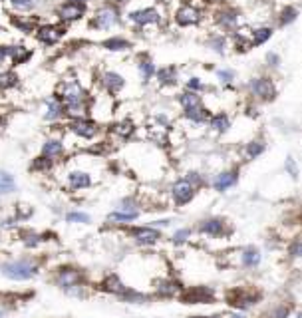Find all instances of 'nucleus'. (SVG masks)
Masks as SVG:
<instances>
[{"mask_svg": "<svg viewBox=\"0 0 302 318\" xmlns=\"http://www.w3.org/2000/svg\"><path fill=\"white\" fill-rule=\"evenodd\" d=\"M2 273L8 279H14V281H28V279H32L38 273V266L30 261H16L10 262V264H4Z\"/></svg>", "mask_w": 302, "mask_h": 318, "instance_id": "f257e3e1", "label": "nucleus"}, {"mask_svg": "<svg viewBox=\"0 0 302 318\" xmlns=\"http://www.w3.org/2000/svg\"><path fill=\"white\" fill-rule=\"evenodd\" d=\"M58 95L62 100H66L68 104H74V102H82L84 100V90L80 88V84L76 80H68V82H62L58 88H56Z\"/></svg>", "mask_w": 302, "mask_h": 318, "instance_id": "f03ea898", "label": "nucleus"}, {"mask_svg": "<svg viewBox=\"0 0 302 318\" xmlns=\"http://www.w3.org/2000/svg\"><path fill=\"white\" fill-rule=\"evenodd\" d=\"M173 197L177 203H189L193 199V185L187 181V179H181L173 185Z\"/></svg>", "mask_w": 302, "mask_h": 318, "instance_id": "7ed1b4c3", "label": "nucleus"}, {"mask_svg": "<svg viewBox=\"0 0 302 318\" xmlns=\"http://www.w3.org/2000/svg\"><path fill=\"white\" fill-rule=\"evenodd\" d=\"M118 20H120L118 10L111 8V6H106V8L98 10V14H96V24H98V28H111Z\"/></svg>", "mask_w": 302, "mask_h": 318, "instance_id": "20e7f679", "label": "nucleus"}, {"mask_svg": "<svg viewBox=\"0 0 302 318\" xmlns=\"http://www.w3.org/2000/svg\"><path fill=\"white\" fill-rule=\"evenodd\" d=\"M70 128H72V131L78 133L80 137H94L96 131H98L96 124H94V121H88L86 117H82V119H72Z\"/></svg>", "mask_w": 302, "mask_h": 318, "instance_id": "39448f33", "label": "nucleus"}, {"mask_svg": "<svg viewBox=\"0 0 302 318\" xmlns=\"http://www.w3.org/2000/svg\"><path fill=\"white\" fill-rule=\"evenodd\" d=\"M250 90L252 94L259 95V97H265V100H270L274 95V86L270 84V80H265V78H259L250 84Z\"/></svg>", "mask_w": 302, "mask_h": 318, "instance_id": "423d86ee", "label": "nucleus"}, {"mask_svg": "<svg viewBox=\"0 0 302 318\" xmlns=\"http://www.w3.org/2000/svg\"><path fill=\"white\" fill-rule=\"evenodd\" d=\"M199 12H197L193 6H181L177 10V22L181 26H191V24H197L199 22Z\"/></svg>", "mask_w": 302, "mask_h": 318, "instance_id": "0eeeda50", "label": "nucleus"}, {"mask_svg": "<svg viewBox=\"0 0 302 318\" xmlns=\"http://www.w3.org/2000/svg\"><path fill=\"white\" fill-rule=\"evenodd\" d=\"M131 20H133L135 24H140V26H145V24L157 22V20H159V14H157V10H153V8H145V10L133 12V14H131Z\"/></svg>", "mask_w": 302, "mask_h": 318, "instance_id": "6e6552de", "label": "nucleus"}, {"mask_svg": "<svg viewBox=\"0 0 302 318\" xmlns=\"http://www.w3.org/2000/svg\"><path fill=\"white\" fill-rule=\"evenodd\" d=\"M133 239H135L137 243L151 244V243H155V241L159 239V233H157L155 229H149V227H142V229H135V231H133Z\"/></svg>", "mask_w": 302, "mask_h": 318, "instance_id": "1a4fd4ad", "label": "nucleus"}, {"mask_svg": "<svg viewBox=\"0 0 302 318\" xmlns=\"http://www.w3.org/2000/svg\"><path fill=\"white\" fill-rule=\"evenodd\" d=\"M82 279V275L78 273V271H74V268H64V271H60V275L56 277V281L58 284H62V286H76L78 282Z\"/></svg>", "mask_w": 302, "mask_h": 318, "instance_id": "9d476101", "label": "nucleus"}, {"mask_svg": "<svg viewBox=\"0 0 302 318\" xmlns=\"http://www.w3.org/2000/svg\"><path fill=\"white\" fill-rule=\"evenodd\" d=\"M58 14H60L62 20H78L84 14V8L78 6V4H70V2H68V4H64V6L58 8Z\"/></svg>", "mask_w": 302, "mask_h": 318, "instance_id": "9b49d317", "label": "nucleus"}, {"mask_svg": "<svg viewBox=\"0 0 302 318\" xmlns=\"http://www.w3.org/2000/svg\"><path fill=\"white\" fill-rule=\"evenodd\" d=\"M102 84L106 86L109 92H120L124 88V78L115 72H106L102 76Z\"/></svg>", "mask_w": 302, "mask_h": 318, "instance_id": "f8f14e48", "label": "nucleus"}, {"mask_svg": "<svg viewBox=\"0 0 302 318\" xmlns=\"http://www.w3.org/2000/svg\"><path fill=\"white\" fill-rule=\"evenodd\" d=\"M211 297H213V292L209 288H193L183 295V300L191 304V302H207V300H211Z\"/></svg>", "mask_w": 302, "mask_h": 318, "instance_id": "ddd939ff", "label": "nucleus"}, {"mask_svg": "<svg viewBox=\"0 0 302 318\" xmlns=\"http://www.w3.org/2000/svg\"><path fill=\"white\" fill-rule=\"evenodd\" d=\"M89 183H91V179H89L88 173H84V171H74L68 177V185L72 189H84L88 187Z\"/></svg>", "mask_w": 302, "mask_h": 318, "instance_id": "4468645a", "label": "nucleus"}, {"mask_svg": "<svg viewBox=\"0 0 302 318\" xmlns=\"http://www.w3.org/2000/svg\"><path fill=\"white\" fill-rule=\"evenodd\" d=\"M62 143L60 141H56V139H50V141H46L44 143V148H42V155L46 157V159H56V157H60L62 155Z\"/></svg>", "mask_w": 302, "mask_h": 318, "instance_id": "2eb2a0df", "label": "nucleus"}, {"mask_svg": "<svg viewBox=\"0 0 302 318\" xmlns=\"http://www.w3.org/2000/svg\"><path fill=\"white\" fill-rule=\"evenodd\" d=\"M38 38H40V42H44V44H54V42L60 38V30H58L56 26H44V28L38 30Z\"/></svg>", "mask_w": 302, "mask_h": 318, "instance_id": "dca6fc26", "label": "nucleus"}, {"mask_svg": "<svg viewBox=\"0 0 302 318\" xmlns=\"http://www.w3.org/2000/svg\"><path fill=\"white\" fill-rule=\"evenodd\" d=\"M235 181H237V173H235V171L221 173V175L215 179V189H217V191H225L227 187H231Z\"/></svg>", "mask_w": 302, "mask_h": 318, "instance_id": "f3484780", "label": "nucleus"}, {"mask_svg": "<svg viewBox=\"0 0 302 318\" xmlns=\"http://www.w3.org/2000/svg\"><path fill=\"white\" fill-rule=\"evenodd\" d=\"M102 286H104V290H107V292H122L124 290V282H122L120 277H115V275L106 277V281L102 282Z\"/></svg>", "mask_w": 302, "mask_h": 318, "instance_id": "a211bd4d", "label": "nucleus"}, {"mask_svg": "<svg viewBox=\"0 0 302 318\" xmlns=\"http://www.w3.org/2000/svg\"><path fill=\"white\" fill-rule=\"evenodd\" d=\"M66 113H68L70 117H74V119H82V117H86V106H84V100H82V102L68 104Z\"/></svg>", "mask_w": 302, "mask_h": 318, "instance_id": "6ab92c4d", "label": "nucleus"}, {"mask_svg": "<svg viewBox=\"0 0 302 318\" xmlns=\"http://www.w3.org/2000/svg\"><path fill=\"white\" fill-rule=\"evenodd\" d=\"M14 189H16V183H14L12 175L6 171H0V193H12Z\"/></svg>", "mask_w": 302, "mask_h": 318, "instance_id": "aec40b11", "label": "nucleus"}, {"mask_svg": "<svg viewBox=\"0 0 302 318\" xmlns=\"http://www.w3.org/2000/svg\"><path fill=\"white\" fill-rule=\"evenodd\" d=\"M8 54H10V58H12V62H14V64H20V62H24L26 58L30 56V54H28V50H24L22 46L8 48Z\"/></svg>", "mask_w": 302, "mask_h": 318, "instance_id": "412c9836", "label": "nucleus"}, {"mask_svg": "<svg viewBox=\"0 0 302 318\" xmlns=\"http://www.w3.org/2000/svg\"><path fill=\"white\" fill-rule=\"evenodd\" d=\"M179 102H181V106H183L185 110H191V108L201 106V102H199V95H195V94H183L181 97H179Z\"/></svg>", "mask_w": 302, "mask_h": 318, "instance_id": "4be33fe9", "label": "nucleus"}, {"mask_svg": "<svg viewBox=\"0 0 302 318\" xmlns=\"http://www.w3.org/2000/svg\"><path fill=\"white\" fill-rule=\"evenodd\" d=\"M62 112H64V108H62V104H60L58 100H48V113H46L48 119L60 117V113Z\"/></svg>", "mask_w": 302, "mask_h": 318, "instance_id": "5701e85b", "label": "nucleus"}, {"mask_svg": "<svg viewBox=\"0 0 302 318\" xmlns=\"http://www.w3.org/2000/svg\"><path fill=\"white\" fill-rule=\"evenodd\" d=\"M201 231L203 233H209V235H219L223 231V223L219 219H211V221H207V223L201 227Z\"/></svg>", "mask_w": 302, "mask_h": 318, "instance_id": "b1692460", "label": "nucleus"}, {"mask_svg": "<svg viewBox=\"0 0 302 318\" xmlns=\"http://www.w3.org/2000/svg\"><path fill=\"white\" fill-rule=\"evenodd\" d=\"M137 217V211H115V213H111L109 215V221H131V219H135Z\"/></svg>", "mask_w": 302, "mask_h": 318, "instance_id": "393cba45", "label": "nucleus"}, {"mask_svg": "<svg viewBox=\"0 0 302 318\" xmlns=\"http://www.w3.org/2000/svg\"><path fill=\"white\" fill-rule=\"evenodd\" d=\"M185 115H187L189 119H193V121H205V119H207V112H205L201 106L191 108V110H185Z\"/></svg>", "mask_w": 302, "mask_h": 318, "instance_id": "a878e982", "label": "nucleus"}, {"mask_svg": "<svg viewBox=\"0 0 302 318\" xmlns=\"http://www.w3.org/2000/svg\"><path fill=\"white\" fill-rule=\"evenodd\" d=\"M211 128L215 131H227L229 130V117L227 115H215L211 121Z\"/></svg>", "mask_w": 302, "mask_h": 318, "instance_id": "bb28decb", "label": "nucleus"}, {"mask_svg": "<svg viewBox=\"0 0 302 318\" xmlns=\"http://www.w3.org/2000/svg\"><path fill=\"white\" fill-rule=\"evenodd\" d=\"M261 261V255H259V251L257 249H249V251H245V255H243V262L247 264V266H254V264H259Z\"/></svg>", "mask_w": 302, "mask_h": 318, "instance_id": "cd10ccee", "label": "nucleus"}, {"mask_svg": "<svg viewBox=\"0 0 302 318\" xmlns=\"http://www.w3.org/2000/svg\"><path fill=\"white\" fill-rule=\"evenodd\" d=\"M113 131H115L120 137H129V135L133 133V126H131V121H120V124H115Z\"/></svg>", "mask_w": 302, "mask_h": 318, "instance_id": "c85d7f7f", "label": "nucleus"}, {"mask_svg": "<svg viewBox=\"0 0 302 318\" xmlns=\"http://www.w3.org/2000/svg\"><path fill=\"white\" fill-rule=\"evenodd\" d=\"M104 48H107V50H125V48H129V44L125 40H120V38H111V40L104 42Z\"/></svg>", "mask_w": 302, "mask_h": 318, "instance_id": "c756f323", "label": "nucleus"}, {"mask_svg": "<svg viewBox=\"0 0 302 318\" xmlns=\"http://www.w3.org/2000/svg\"><path fill=\"white\" fill-rule=\"evenodd\" d=\"M272 34V30L270 28H259L257 32H254V36H252V44H263L265 40H268Z\"/></svg>", "mask_w": 302, "mask_h": 318, "instance_id": "7c9ffc66", "label": "nucleus"}, {"mask_svg": "<svg viewBox=\"0 0 302 318\" xmlns=\"http://www.w3.org/2000/svg\"><path fill=\"white\" fill-rule=\"evenodd\" d=\"M161 84H175V70L173 68H165L159 72Z\"/></svg>", "mask_w": 302, "mask_h": 318, "instance_id": "2f4dec72", "label": "nucleus"}, {"mask_svg": "<svg viewBox=\"0 0 302 318\" xmlns=\"http://www.w3.org/2000/svg\"><path fill=\"white\" fill-rule=\"evenodd\" d=\"M16 84V76L12 72H4L0 74V88H12Z\"/></svg>", "mask_w": 302, "mask_h": 318, "instance_id": "473e14b6", "label": "nucleus"}, {"mask_svg": "<svg viewBox=\"0 0 302 318\" xmlns=\"http://www.w3.org/2000/svg\"><path fill=\"white\" fill-rule=\"evenodd\" d=\"M263 150H265V145L261 141H252L249 148H247V155L249 157H257L259 153H263Z\"/></svg>", "mask_w": 302, "mask_h": 318, "instance_id": "72a5a7b5", "label": "nucleus"}, {"mask_svg": "<svg viewBox=\"0 0 302 318\" xmlns=\"http://www.w3.org/2000/svg\"><path fill=\"white\" fill-rule=\"evenodd\" d=\"M159 292L161 295L171 297V295H175V292H177V284H173V282H163V284L159 286Z\"/></svg>", "mask_w": 302, "mask_h": 318, "instance_id": "f704fd0d", "label": "nucleus"}, {"mask_svg": "<svg viewBox=\"0 0 302 318\" xmlns=\"http://www.w3.org/2000/svg\"><path fill=\"white\" fill-rule=\"evenodd\" d=\"M140 70H142V74H143L145 80H147V78H151V74L155 72V68H153V64H151V62H142V64H140Z\"/></svg>", "mask_w": 302, "mask_h": 318, "instance_id": "c9c22d12", "label": "nucleus"}, {"mask_svg": "<svg viewBox=\"0 0 302 318\" xmlns=\"http://www.w3.org/2000/svg\"><path fill=\"white\" fill-rule=\"evenodd\" d=\"M68 221H72V223H88L89 217L84 215V213H70L68 215Z\"/></svg>", "mask_w": 302, "mask_h": 318, "instance_id": "e433bc0d", "label": "nucleus"}, {"mask_svg": "<svg viewBox=\"0 0 302 318\" xmlns=\"http://www.w3.org/2000/svg\"><path fill=\"white\" fill-rule=\"evenodd\" d=\"M10 4L12 6H16L20 10H28V8H32L34 6V2L32 0H10Z\"/></svg>", "mask_w": 302, "mask_h": 318, "instance_id": "4c0bfd02", "label": "nucleus"}, {"mask_svg": "<svg viewBox=\"0 0 302 318\" xmlns=\"http://www.w3.org/2000/svg\"><path fill=\"white\" fill-rule=\"evenodd\" d=\"M235 22H237V16H235L233 12L221 14V24H225V26H235Z\"/></svg>", "mask_w": 302, "mask_h": 318, "instance_id": "58836bf2", "label": "nucleus"}, {"mask_svg": "<svg viewBox=\"0 0 302 318\" xmlns=\"http://www.w3.org/2000/svg\"><path fill=\"white\" fill-rule=\"evenodd\" d=\"M294 18H296V10H294V8H286L285 12H283V24L292 22Z\"/></svg>", "mask_w": 302, "mask_h": 318, "instance_id": "ea45409f", "label": "nucleus"}, {"mask_svg": "<svg viewBox=\"0 0 302 318\" xmlns=\"http://www.w3.org/2000/svg\"><path fill=\"white\" fill-rule=\"evenodd\" d=\"M34 167L36 169H48L50 167V159H46V157H42V159H40V157H38V161L34 163Z\"/></svg>", "mask_w": 302, "mask_h": 318, "instance_id": "a19ab883", "label": "nucleus"}, {"mask_svg": "<svg viewBox=\"0 0 302 318\" xmlns=\"http://www.w3.org/2000/svg\"><path fill=\"white\" fill-rule=\"evenodd\" d=\"M215 46V50L217 52H223V48H225V40L223 38H213V42H211Z\"/></svg>", "mask_w": 302, "mask_h": 318, "instance_id": "79ce46f5", "label": "nucleus"}, {"mask_svg": "<svg viewBox=\"0 0 302 318\" xmlns=\"http://www.w3.org/2000/svg\"><path fill=\"white\" fill-rule=\"evenodd\" d=\"M187 237H189V231H187V229H183V231H179L177 235H175V243H183V241H185Z\"/></svg>", "mask_w": 302, "mask_h": 318, "instance_id": "37998d69", "label": "nucleus"}, {"mask_svg": "<svg viewBox=\"0 0 302 318\" xmlns=\"http://www.w3.org/2000/svg\"><path fill=\"white\" fill-rule=\"evenodd\" d=\"M292 255H294V257H302V241L292 244Z\"/></svg>", "mask_w": 302, "mask_h": 318, "instance_id": "c03bdc74", "label": "nucleus"}, {"mask_svg": "<svg viewBox=\"0 0 302 318\" xmlns=\"http://www.w3.org/2000/svg\"><path fill=\"white\" fill-rule=\"evenodd\" d=\"M219 78H221L223 82H229V80H233V72H227V70H225V72H219Z\"/></svg>", "mask_w": 302, "mask_h": 318, "instance_id": "a18cd8bd", "label": "nucleus"}, {"mask_svg": "<svg viewBox=\"0 0 302 318\" xmlns=\"http://www.w3.org/2000/svg\"><path fill=\"white\" fill-rule=\"evenodd\" d=\"M189 88H191V90H199V88H201V82H199L197 78H193V80L189 82Z\"/></svg>", "mask_w": 302, "mask_h": 318, "instance_id": "49530a36", "label": "nucleus"}, {"mask_svg": "<svg viewBox=\"0 0 302 318\" xmlns=\"http://www.w3.org/2000/svg\"><path fill=\"white\" fill-rule=\"evenodd\" d=\"M26 243L30 244V247H36V244L40 243V241H38V237H36V235H30V237H28V241H26Z\"/></svg>", "mask_w": 302, "mask_h": 318, "instance_id": "de8ad7c7", "label": "nucleus"}, {"mask_svg": "<svg viewBox=\"0 0 302 318\" xmlns=\"http://www.w3.org/2000/svg\"><path fill=\"white\" fill-rule=\"evenodd\" d=\"M6 56H8V48H6V46H0V62Z\"/></svg>", "mask_w": 302, "mask_h": 318, "instance_id": "09e8293b", "label": "nucleus"}, {"mask_svg": "<svg viewBox=\"0 0 302 318\" xmlns=\"http://www.w3.org/2000/svg\"><path fill=\"white\" fill-rule=\"evenodd\" d=\"M286 163H288V169H290V173H292V175H296V167H294V163H292V159H288Z\"/></svg>", "mask_w": 302, "mask_h": 318, "instance_id": "8fccbe9b", "label": "nucleus"}, {"mask_svg": "<svg viewBox=\"0 0 302 318\" xmlns=\"http://www.w3.org/2000/svg\"><path fill=\"white\" fill-rule=\"evenodd\" d=\"M268 62H272V64H276L278 62V58H276V54H268Z\"/></svg>", "mask_w": 302, "mask_h": 318, "instance_id": "3c124183", "label": "nucleus"}, {"mask_svg": "<svg viewBox=\"0 0 302 318\" xmlns=\"http://www.w3.org/2000/svg\"><path fill=\"white\" fill-rule=\"evenodd\" d=\"M86 0H70V4H78V6H82Z\"/></svg>", "mask_w": 302, "mask_h": 318, "instance_id": "603ef678", "label": "nucleus"}, {"mask_svg": "<svg viewBox=\"0 0 302 318\" xmlns=\"http://www.w3.org/2000/svg\"><path fill=\"white\" fill-rule=\"evenodd\" d=\"M115 2H127V0H115Z\"/></svg>", "mask_w": 302, "mask_h": 318, "instance_id": "864d4df0", "label": "nucleus"}, {"mask_svg": "<svg viewBox=\"0 0 302 318\" xmlns=\"http://www.w3.org/2000/svg\"><path fill=\"white\" fill-rule=\"evenodd\" d=\"M298 318H302V314H298Z\"/></svg>", "mask_w": 302, "mask_h": 318, "instance_id": "5fc2aeb1", "label": "nucleus"}]
</instances>
